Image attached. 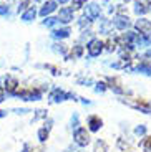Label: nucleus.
Returning <instances> with one entry per match:
<instances>
[{
    "instance_id": "5",
    "label": "nucleus",
    "mask_w": 151,
    "mask_h": 152,
    "mask_svg": "<svg viewBox=\"0 0 151 152\" xmlns=\"http://www.w3.org/2000/svg\"><path fill=\"white\" fill-rule=\"evenodd\" d=\"M87 50H88V55L90 56H98L100 53L103 51V42H100L98 38H93V40H90V43L87 45Z\"/></svg>"
},
{
    "instance_id": "16",
    "label": "nucleus",
    "mask_w": 151,
    "mask_h": 152,
    "mask_svg": "<svg viewBox=\"0 0 151 152\" xmlns=\"http://www.w3.org/2000/svg\"><path fill=\"white\" fill-rule=\"evenodd\" d=\"M136 71H140V73H144V75H150L151 76V63H140V65L136 66Z\"/></svg>"
},
{
    "instance_id": "39",
    "label": "nucleus",
    "mask_w": 151,
    "mask_h": 152,
    "mask_svg": "<svg viewBox=\"0 0 151 152\" xmlns=\"http://www.w3.org/2000/svg\"><path fill=\"white\" fill-rule=\"evenodd\" d=\"M55 2H60V4H67L68 0H55Z\"/></svg>"
},
{
    "instance_id": "1",
    "label": "nucleus",
    "mask_w": 151,
    "mask_h": 152,
    "mask_svg": "<svg viewBox=\"0 0 151 152\" xmlns=\"http://www.w3.org/2000/svg\"><path fill=\"white\" fill-rule=\"evenodd\" d=\"M13 96L22 99V101H40L42 99V91L40 89H22V91H15Z\"/></svg>"
},
{
    "instance_id": "38",
    "label": "nucleus",
    "mask_w": 151,
    "mask_h": 152,
    "mask_svg": "<svg viewBox=\"0 0 151 152\" xmlns=\"http://www.w3.org/2000/svg\"><path fill=\"white\" fill-rule=\"evenodd\" d=\"M65 152H76V151H75V149H73V147H68V149H67V151H65Z\"/></svg>"
},
{
    "instance_id": "6",
    "label": "nucleus",
    "mask_w": 151,
    "mask_h": 152,
    "mask_svg": "<svg viewBox=\"0 0 151 152\" xmlns=\"http://www.w3.org/2000/svg\"><path fill=\"white\" fill-rule=\"evenodd\" d=\"M100 13H101V7H100L98 4H95V2H91V4H88L87 7H85V17L90 18L91 22H93L95 18H98Z\"/></svg>"
},
{
    "instance_id": "12",
    "label": "nucleus",
    "mask_w": 151,
    "mask_h": 152,
    "mask_svg": "<svg viewBox=\"0 0 151 152\" xmlns=\"http://www.w3.org/2000/svg\"><path fill=\"white\" fill-rule=\"evenodd\" d=\"M151 10V4L150 0H140V2H136V7H135V13L136 15H140V13H146V12Z\"/></svg>"
},
{
    "instance_id": "33",
    "label": "nucleus",
    "mask_w": 151,
    "mask_h": 152,
    "mask_svg": "<svg viewBox=\"0 0 151 152\" xmlns=\"http://www.w3.org/2000/svg\"><path fill=\"white\" fill-rule=\"evenodd\" d=\"M22 152H32V144H28V142H25V144H23V149H22Z\"/></svg>"
},
{
    "instance_id": "18",
    "label": "nucleus",
    "mask_w": 151,
    "mask_h": 152,
    "mask_svg": "<svg viewBox=\"0 0 151 152\" xmlns=\"http://www.w3.org/2000/svg\"><path fill=\"white\" fill-rule=\"evenodd\" d=\"M48 132H50L48 129H45V127H40V129H38V132H37L38 141H40V142H45L47 139H48Z\"/></svg>"
},
{
    "instance_id": "17",
    "label": "nucleus",
    "mask_w": 151,
    "mask_h": 152,
    "mask_svg": "<svg viewBox=\"0 0 151 152\" xmlns=\"http://www.w3.org/2000/svg\"><path fill=\"white\" fill-rule=\"evenodd\" d=\"M140 147L143 149L144 152H151V136H146L143 141L140 142Z\"/></svg>"
},
{
    "instance_id": "11",
    "label": "nucleus",
    "mask_w": 151,
    "mask_h": 152,
    "mask_svg": "<svg viewBox=\"0 0 151 152\" xmlns=\"http://www.w3.org/2000/svg\"><path fill=\"white\" fill-rule=\"evenodd\" d=\"M57 10V2H53V0H48V2H45V4L42 5V8H40V15L42 17H47L50 15L52 12Z\"/></svg>"
},
{
    "instance_id": "26",
    "label": "nucleus",
    "mask_w": 151,
    "mask_h": 152,
    "mask_svg": "<svg viewBox=\"0 0 151 152\" xmlns=\"http://www.w3.org/2000/svg\"><path fill=\"white\" fill-rule=\"evenodd\" d=\"M106 88H108V86H106L105 83H96V86H95V91H96V93H105Z\"/></svg>"
},
{
    "instance_id": "19",
    "label": "nucleus",
    "mask_w": 151,
    "mask_h": 152,
    "mask_svg": "<svg viewBox=\"0 0 151 152\" xmlns=\"http://www.w3.org/2000/svg\"><path fill=\"white\" fill-rule=\"evenodd\" d=\"M52 50L58 55H67V46L63 43H55V45H52Z\"/></svg>"
},
{
    "instance_id": "2",
    "label": "nucleus",
    "mask_w": 151,
    "mask_h": 152,
    "mask_svg": "<svg viewBox=\"0 0 151 152\" xmlns=\"http://www.w3.org/2000/svg\"><path fill=\"white\" fill-rule=\"evenodd\" d=\"M73 139H75V144L80 145V147H85V145L90 144V134H88V131L85 129V127H78V129H75V132H73Z\"/></svg>"
},
{
    "instance_id": "20",
    "label": "nucleus",
    "mask_w": 151,
    "mask_h": 152,
    "mask_svg": "<svg viewBox=\"0 0 151 152\" xmlns=\"http://www.w3.org/2000/svg\"><path fill=\"white\" fill-rule=\"evenodd\" d=\"M58 23V18H55V17H45V20L42 22L43 27H55Z\"/></svg>"
},
{
    "instance_id": "9",
    "label": "nucleus",
    "mask_w": 151,
    "mask_h": 152,
    "mask_svg": "<svg viewBox=\"0 0 151 152\" xmlns=\"http://www.w3.org/2000/svg\"><path fill=\"white\" fill-rule=\"evenodd\" d=\"M135 27H136V30H140V33H143V35H150L151 33V22L146 20V18L136 20Z\"/></svg>"
},
{
    "instance_id": "35",
    "label": "nucleus",
    "mask_w": 151,
    "mask_h": 152,
    "mask_svg": "<svg viewBox=\"0 0 151 152\" xmlns=\"http://www.w3.org/2000/svg\"><path fill=\"white\" fill-rule=\"evenodd\" d=\"M4 101H5V91L0 89V103H4Z\"/></svg>"
},
{
    "instance_id": "25",
    "label": "nucleus",
    "mask_w": 151,
    "mask_h": 152,
    "mask_svg": "<svg viewBox=\"0 0 151 152\" xmlns=\"http://www.w3.org/2000/svg\"><path fill=\"white\" fill-rule=\"evenodd\" d=\"M0 15L2 17H10V8L7 5H0Z\"/></svg>"
},
{
    "instance_id": "4",
    "label": "nucleus",
    "mask_w": 151,
    "mask_h": 152,
    "mask_svg": "<svg viewBox=\"0 0 151 152\" xmlns=\"http://www.w3.org/2000/svg\"><path fill=\"white\" fill-rule=\"evenodd\" d=\"M4 89L7 91V96H13L15 91L19 89V80L10 75H5L4 76Z\"/></svg>"
},
{
    "instance_id": "29",
    "label": "nucleus",
    "mask_w": 151,
    "mask_h": 152,
    "mask_svg": "<svg viewBox=\"0 0 151 152\" xmlns=\"http://www.w3.org/2000/svg\"><path fill=\"white\" fill-rule=\"evenodd\" d=\"M13 113L15 114H27V113H32V111L27 109V107H17V109H13Z\"/></svg>"
},
{
    "instance_id": "27",
    "label": "nucleus",
    "mask_w": 151,
    "mask_h": 152,
    "mask_svg": "<svg viewBox=\"0 0 151 152\" xmlns=\"http://www.w3.org/2000/svg\"><path fill=\"white\" fill-rule=\"evenodd\" d=\"M81 53H83V48H81V46H75V50L72 51V56L73 58H78Z\"/></svg>"
},
{
    "instance_id": "32",
    "label": "nucleus",
    "mask_w": 151,
    "mask_h": 152,
    "mask_svg": "<svg viewBox=\"0 0 151 152\" xmlns=\"http://www.w3.org/2000/svg\"><path fill=\"white\" fill-rule=\"evenodd\" d=\"M83 4H85V0H75V2H73V10H75V8H80Z\"/></svg>"
},
{
    "instance_id": "30",
    "label": "nucleus",
    "mask_w": 151,
    "mask_h": 152,
    "mask_svg": "<svg viewBox=\"0 0 151 152\" xmlns=\"http://www.w3.org/2000/svg\"><path fill=\"white\" fill-rule=\"evenodd\" d=\"M90 23H91V20H90V18H87V17H83V18L80 20V28H83L85 25H87V27H88Z\"/></svg>"
},
{
    "instance_id": "7",
    "label": "nucleus",
    "mask_w": 151,
    "mask_h": 152,
    "mask_svg": "<svg viewBox=\"0 0 151 152\" xmlns=\"http://www.w3.org/2000/svg\"><path fill=\"white\" fill-rule=\"evenodd\" d=\"M111 23H113L118 30H126V28H130V25H131V22H130V18L126 15H116L111 20Z\"/></svg>"
},
{
    "instance_id": "10",
    "label": "nucleus",
    "mask_w": 151,
    "mask_h": 152,
    "mask_svg": "<svg viewBox=\"0 0 151 152\" xmlns=\"http://www.w3.org/2000/svg\"><path fill=\"white\" fill-rule=\"evenodd\" d=\"M88 127H90L91 132H96L103 127V121L100 119V116H90L88 118Z\"/></svg>"
},
{
    "instance_id": "28",
    "label": "nucleus",
    "mask_w": 151,
    "mask_h": 152,
    "mask_svg": "<svg viewBox=\"0 0 151 152\" xmlns=\"http://www.w3.org/2000/svg\"><path fill=\"white\" fill-rule=\"evenodd\" d=\"M118 149H121V151H128L130 145L125 144V142H123V139H118Z\"/></svg>"
},
{
    "instance_id": "37",
    "label": "nucleus",
    "mask_w": 151,
    "mask_h": 152,
    "mask_svg": "<svg viewBox=\"0 0 151 152\" xmlns=\"http://www.w3.org/2000/svg\"><path fill=\"white\" fill-rule=\"evenodd\" d=\"M81 103H83V104H91L90 101H88V99H85V98H81Z\"/></svg>"
},
{
    "instance_id": "8",
    "label": "nucleus",
    "mask_w": 151,
    "mask_h": 152,
    "mask_svg": "<svg viewBox=\"0 0 151 152\" xmlns=\"http://www.w3.org/2000/svg\"><path fill=\"white\" fill-rule=\"evenodd\" d=\"M58 22H61V23H70L73 20V8H70V7H63V8H60V13H58Z\"/></svg>"
},
{
    "instance_id": "3",
    "label": "nucleus",
    "mask_w": 151,
    "mask_h": 152,
    "mask_svg": "<svg viewBox=\"0 0 151 152\" xmlns=\"http://www.w3.org/2000/svg\"><path fill=\"white\" fill-rule=\"evenodd\" d=\"M67 99H75V94L73 93H65L61 91V89H53L52 93H50V103H63V101H67Z\"/></svg>"
},
{
    "instance_id": "21",
    "label": "nucleus",
    "mask_w": 151,
    "mask_h": 152,
    "mask_svg": "<svg viewBox=\"0 0 151 152\" xmlns=\"http://www.w3.org/2000/svg\"><path fill=\"white\" fill-rule=\"evenodd\" d=\"M38 119H47V111L45 109H37L33 116V121H38Z\"/></svg>"
},
{
    "instance_id": "22",
    "label": "nucleus",
    "mask_w": 151,
    "mask_h": 152,
    "mask_svg": "<svg viewBox=\"0 0 151 152\" xmlns=\"http://www.w3.org/2000/svg\"><path fill=\"white\" fill-rule=\"evenodd\" d=\"M135 134H136V136H144V134H146V126H144V124H140V126H136V127H135Z\"/></svg>"
},
{
    "instance_id": "36",
    "label": "nucleus",
    "mask_w": 151,
    "mask_h": 152,
    "mask_svg": "<svg viewBox=\"0 0 151 152\" xmlns=\"http://www.w3.org/2000/svg\"><path fill=\"white\" fill-rule=\"evenodd\" d=\"M7 116V111H4V109H0V118H5Z\"/></svg>"
},
{
    "instance_id": "14",
    "label": "nucleus",
    "mask_w": 151,
    "mask_h": 152,
    "mask_svg": "<svg viewBox=\"0 0 151 152\" xmlns=\"http://www.w3.org/2000/svg\"><path fill=\"white\" fill-rule=\"evenodd\" d=\"M52 37L55 40H63V38L70 37V28H60V30H53L52 31Z\"/></svg>"
},
{
    "instance_id": "24",
    "label": "nucleus",
    "mask_w": 151,
    "mask_h": 152,
    "mask_svg": "<svg viewBox=\"0 0 151 152\" xmlns=\"http://www.w3.org/2000/svg\"><path fill=\"white\" fill-rule=\"evenodd\" d=\"M110 27H113V23L110 22V20H105V22H103V25H101V28H100V31L106 33V31L110 30Z\"/></svg>"
},
{
    "instance_id": "40",
    "label": "nucleus",
    "mask_w": 151,
    "mask_h": 152,
    "mask_svg": "<svg viewBox=\"0 0 151 152\" xmlns=\"http://www.w3.org/2000/svg\"><path fill=\"white\" fill-rule=\"evenodd\" d=\"M35 2H43V0H35Z\"/></svg>"
},
{
    "instance_id": "31",
    "label": "nucleus",
    "mask_w": 151,
    "mask_h": 152,
    "mask_svg": "<svg viewBox=\"0 0 151 152\" xmlns=\"http://www.w3.org/2000/svg\"><path fill=\"white\" fill-rule=\"evenodd\" d=\"M78 83H80V84H88V86H91V84H93V81H91L90 78H87V80H85V78H80Z\"/></svg>"
},
{
    "instance_id": "34",
    "label": "nucleus",
    "mask_w": 151,
    "mask_h": 152,
    "mask_svg": "<svg viewBox=\"0 0 151 152\" xmlns=\"http://www.w3.org/2000/svg\"><path fill=\"white\" fill-rule=\"evenodd\" d=\"M52 124H53V119H47L45 121V126H43V127H45V129H52Z\"/></svg>"
},
{
    "instance_id": "15",
    "label": "nucleus",
    "mask_w": 151,
    "mask_h": 152,
    "mask_svg": "<svg viewBox=\"0 0 151 152\" xmlns=\"http://www.w3.org/2000/svg\"><path fill=\"white\" fill-rule=\"evenodd\" d=\"M108 151V145L103 139H98V141L95 142V147H93V152H106Z\"/></svg>"
},
{
    "instance_id": "23",
    "label": "nucleus",
    "mask_w": 151,
    "mask_h": 152,
    "mask_svg": "<svg viewBox=\"0 0 151 152\" xmlns=\"http://www.w3.org/2000/svg\"><path fill=\"white\" fill-rule=\"evenodd\" d=\"M72 127L73 129H78V126H80V118H78V113H73V116H72Z\"/></svg>"
},
{
    "instance_id": "13",
    "label": "nucleus",
    "mask_w": 151,
    "mask_h": 152,
    "mask_svg": "<svg viewBox=\"0 0 151 152\" xmlns=\"http://www.w3.org/2000/svg\"><path fill=\"white\" fill-rule=\"evenodd\" d=\"M35 17H37V8H35V7L27 8V10L22 13V20H23L25 23H28V22H32V20H35Z\"/></svg>"
}]
</instances>
